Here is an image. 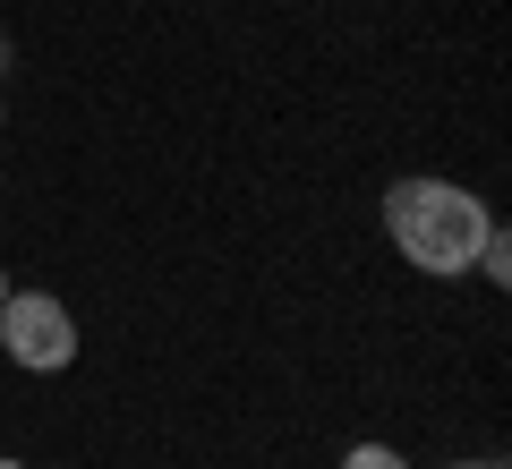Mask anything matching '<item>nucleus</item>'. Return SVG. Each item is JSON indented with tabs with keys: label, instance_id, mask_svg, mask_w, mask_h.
Segmentation results:
<instances>
[{
	"label": "nucleus",
	"instance_id": "obj_5",
	"mask_svg": "<svg viewBox=\"0 0 512 469\" xmlns=\"http://www.w3.org/2000/svg\"><path fill=\"white\" fill-rule=\"evenodd\" d=\"M444 469H504V461H495V452H478V461H444Z\"/></svg>",
	"mask_w": 512,
	"mask_h": 469
},
{
	"label": "nucleus",
	"instance_id": "obj_4",
	"mask_svg": "<svg viewBox=\"0 0 512 469\" xmlns=\"http://www.w3.org/2000/svg\"><path fill=\"white\" fill-rule=\"evenodd\" d=\"M342 469H410V452H402V444H350Z\"/></svg>",
	"mask_w": 512,
	"mask_h": 469
},
{
	"label": "nucleus",
	"instance_id": "obj_7",
	"mask_svg": "<svg viewBox=\"0 0 512 469\" xmlns=\"http://www.w3.org/2000/svg\"><path fill=\"white\" fill-rule=\"evenodd\" d=\"M0 69H9V35H0Z\"/></svg>",
	"mask_w": 512,
	"mask_h": 469
},
{
	"label": "nucleus",
	"instance_id": "obj_8",
	"mask_svg": "<svg viewBox=\"0 0 512 469\" xmlns=\"http://www.w3.org/2000/svg\"><path fill=\"white\" fill-rule=\"evenodd\" d=\"M9 290H18V282H9V273H0V299H9Z\"/></svg>",
	"mask_w": 512,
	"mask_h": 469
},
{
	"label": "nucleus",
	"instance_id": "obj_6",
	"mask_svg": "<svg viewBox=\"0 0 512 469\" xmlns=\"http://www.w3.org/2000/svg\"><path fill=\"white\" fill-rule=\"evenodd\" d=\"M0 469H26V461H18V452H0Z\"/></svg>",
	"mask_w": 512,
	"mask_h": 469
},
{
	"label": "nucleus",
	"instance_id": "obj_2",
	"mask_svg": "<svg viewBox=\"0 0 512 469\" xmlns=\"http://www.w3.org/2000/svg\"><path fill=\"white\" fill-rule=\"evenodd\" d=\"M0 350L26 376H60V367H77V316L52 290H9L0 299Z\"/></svg>",
	"mask_w": 512,
	"mask_h": 469
},
{
	"label": "nucleus",
	"instance_id": "obj_9",
	"mask_svg": "<svg viewBox=\"0 0 512 469\" xmlns=\"http://www.w3.org/2000/svg\"><path fill=\"white\" fill-rule=\"evenodd\" d=\"M0 128H9V103H0Z\"/></svg>",
	"mask_w": 512,
	"mask_h": 469
},
{
	"label": "nucleus",
	"instance_id": "obj_1",
	"mask_svg": "<svg viewBox=\"0 0 512 469\" xmlns=\"http://www.w3.org/2000/svg\"><path fill=\"white\" fill-rule=\"evenodd\" d=\"M487 197L461 180H436V171H410V180L384 188V231H393V256L427 282H461L478 265V239H487Z\"/></svg>",
	"mask_w": 512,
	"mask_h": 469
},
{
	"label": "nucleus",
	"instance_id": "obj_3",
	"mask_svg": "<svg viewBox=\"0 0 512 469\" xmlns=\"http://www.w3.org/2000/svg\"><path fill=\"white\" fill-rule=\"evenodd\" d=\"M478 282H495V290H504L512 282V231H504V222H487V239H478Z\"/></svg>",
	"mask_w": 512,
	"mask_h": 469
}]
</instances>
